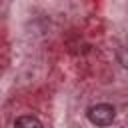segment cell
Instances as JSON below:
<instances>
[{
  "label": "cell",
  "mask_w": 128,
  "mask_h": 128,
  "mask_svg": "<svg viewBox=\"0 0 128 128\" xmlns=\"http://www.w3.org/2000/svg\"><path fill=\"white\" fill-rule=\"evenodd\" d=\"M86 116H88V120H90L94 126H108V124L114 122V118H116V110H114V106L102 102V104H94V106H90L88 112H86Z\"/></svg>",
  "instance_id": "1"
},
{
  "label": "cell",
  "mask_w": 128,
  "mask_h": 128,
  "mask_svg": "<svg viewBox=\"0 0 128 128\" xmlns=\"http://www.w3.org/2000/svg\"><path fill=\"white\" fill-rule=\"evenodd\" d=\"M14 128H42V122L32 114H24V116L16 118Z\"/></svg>",
  "instance_id": "2"
}]
</instances>
